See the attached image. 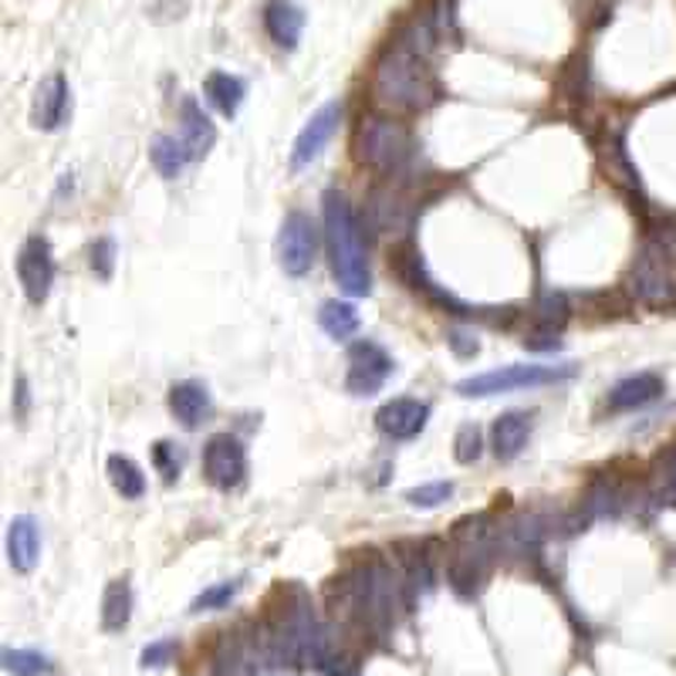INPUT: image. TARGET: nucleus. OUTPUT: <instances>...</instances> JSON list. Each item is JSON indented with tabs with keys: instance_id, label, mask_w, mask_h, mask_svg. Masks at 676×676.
Segmentation results:
<instances>
[{
	"instance_id": "obj_1",
	"label": "nucleus",
	"mask_w": 676,
	"mask_h": 676,
	"mask_svg": "<svg viewBox=\"0 0 676 676\" xmlns=\"http://www.w3.org/2000/svg\"><path fill=\"white\" fill-rule=\"evenodd\" d=\"M440 99L437 74L409 38L389 41V48L379 54L372 68V102L386 112L412 116L427 112Z\"/></svg>"
},
{
	"instance_id": "obj_2",
	"label": "nucleus",
	"mask_w": 676,
	"mask_h": 676,
	"mask_svg": "<svg viewBox=\"0 0 676 676\" xmlns=\"http://www.w3.org/2000/svg\"><path fill=\"white\" fill-rule=\"evenodd\" d=\"M321 220H325V247H328L335 281L352 298H366L372 291V271H369L362 223L352 203L342 193L328 190L321 197Z\"/></svg>"
},
{
	"instance_id": "obj_3",
	"label": "nucleus",
	"mask_w": 676,
	"mask_h": 676,
	"mask_svg": "<svg viewBox=\"0 0 676 676\" xmlns=\"http://www.w3.org/2000/svg\"><path fill=\"white\" fill-rule=\"evenodd\" d=\"M352 149H356L359 166L372 169V173L382 180H396L406 173L412 156H416V139H412L409 126L399 122L392 112L389 116L376 112V116L359 119Z\"/></svg>"
},
{
	"instance_id": "obj_4",
	"label": "nucleus",
	"mask_w": 676,
	"mask_h": 676,
	"mask_svg": "<svg viewBox=\"0 0 676 676\" xmlns=\"http://www.w3.org/2000/svg\"><path fill=\"white\" fill-rule=\"evenodd\" d=\"M626 295L649 308V311H673L676 308V278H673V254L659 237H649L626 271L623 281Z\"/></svg>"
},
{
	"instance_id": "obj_5",
	"label": "nucleus",
	"mask_w": 676,
	"mask_h": 676,
	"mask_svg": "<svg viewBox=\"0 0 676 676\" xmlns=\"http://www.w3.org/2000/svg\"><path fill=\"white\" fill-rule=\"evenodd\" d=\"M389 271L399 278L402 288H409V291L419 295V298H427L430 305L444 308L447 315L484 318V321H490V325H504V318L487 315V311H477V308H467V305H460L457 298H450L444 288H437V281L427 275V268H422V254H419V247H416L412 240H402V243L392 247V254H389Z\"/></svg>"
},
{
	"instance_id": "obj_6",
	"label": "nucleus",
	"mask_w": 676,
	"mask_h": 676,
	"mask_svg": "<svg viewBox=\"0 0 676 676\" xmlns=\"http://www.w3.org/2000/svg\"><path fill=\"white\" fill-rule=\"evenodd\" d=\"M571 376H575V366H500L457 382V392L467 399H484V396L518 392L535 386H558V382H568Z\"/></svg>"
},
{
	"instance_id": "obj_7",
	"label": "nucleus",
	"mask_w": 676,
	"mask_h": 676,
	"mask_svg": "<svg viewBox=\"0 0 676 676\" xmlns=\"http://www.w3.org/2000/svg\"><path fill=\"white\" fill-rule=\"evenodd\" d=\"M318 227L308 213L301 210H291L281 223V233H278V261H281V271L288 278H305L315 261H318Z\"/></svg>"
},
{
	"instance_id": "obj_8",
	"label": "nucleus",
	"mask_w": 676,
	"mask_h": 676,
	"mask_svg": "<svg viewBox=\"0 0 676 676\" xmlns=\"http://www.w3.org/2000/svg\"><path fill=\"white\" fill-rule=\"evenodd\" d=\"M203 477L217 490H237L247 480V450L230 434H213L203 444Z\"/></svg>"
},
{
	"instance_id": "obj_9",
	"label": "nucleus",
	"mask_w": 676,
	"mask_h": 676,
	"mask_svg": "<svg viewBox=\"0 0 676 676\" xmlns=\"http://www.w3.org/2000/svg\"><path fill=\"white\" fill-rule=\"evenodd\" d=\"M396 362L392 356L379 346V342H369V338H362V342H356L349 349V372H346V389L352 396H372L386 386V379L392 376Z\"/></svg>"
},
{
	"instance_id": "obj_10",
	"label": "nucleus",
	"mask_w": 676,
	"mask_h": 676,
	"mask_svg": "<svg viewBox=\"0 0 676 676\" xmlns=\"http://www.w3.org/2000/svg\"><path fill=\"white\" fill-rule=\"evenodd\" d=\"M18 281L21 291L31 305H44L51 295V281H54V258H51V243L48 237L34 233L21 243L18 250Z\"/></svg>"
},
{
	"instance_id": "obj_11",
	"label": "nucleus",
	"mask_w": 676,
	"mask_h": 676,
	"mask_svg": "<svg viewBox=\"0 0 676 676\" xmlns=\"http://www.w3.org/2000/svg\"><path fill=\"white\" fill-rule=\"evenodd\" d=\"M571 308L565 301V295H545L535 308H531V325L525 331V349L531 352H551L561 346V328L568 325Z\"/></svg>"
},
{
	"instance_id": "obj_12",
	"label": "nucleus",
	"mask_w": 676,
	"mask_h": 676,
	"mask_svg": "<svg viewBox=\"0 0 676 676\" xmlns=\"http://www.w3.org/2000/svg\"><path fill=\"white\" fill-rule=\"evenodd\" d=\"M427 419H430V406L422 399H412V396H399V399H389L386 406H379L376 412V430L386 437V440H412L427 430Z\"/></svg>"
},
{
	"instance_id": "obj_13",
	"label": "nucleus",
	"mask_w": 676,
	"mask_h": 676,
	"mask_svg": "<svg viewBox=\"0 0 676 676\" xmlns=\"http://www.w3.org/2000/svg\"><path fill=\"white\" fill-rule=\"evenodd\" d=\"M338 122H342V106H338V102L321 106V109L305 122V129L298 132L295 149H291V169H295V173H298V169H305V166H311V162L321 156V149H325L328 139L335 136Z\"/></svg>"
},
{
	"instance_id": "obj_14",
	"label": "nucleus",
	"mask_w": 676,
	"mask_h": 676,
	"mask_svg": "<svg viewBox=\"0 0 676 676\" xmlns=\"http://www.w3.org/2000/svg\"><path fill=\"white\" fill-rule=\"evenodd\" d=\"M528 437H531V412H521V409H511V412H500L490 427V447H494V457L500 464H511L515 457H521V450L528 447Z\"/></svg>"
},
{
	"instance_id": "obj_15",
	"label": "nucleus",
	"mask_w": 676,
	"mask_h": 676,
	"mask_svg": "<svg viewBox=\"0 0 676 676\" xmlns=\"http://www.w3.org/2000/svg\"><path fill=\"white\" fill-rule=\"evenodd\" d=\"M169 412L180 419L183 430H200L203 422L213 416V402L203 382L197 379H183L169 389Z\"/></svg>"
},
{
	"instance_id": "obj_16",
	"label": "nucleus",
	"mask_w": 676,
	"mask_h": 676,
	"mask_svg": "<svg viewBox=\"0 0 676 676\" xmlns=\"http://www.w3.org/2000/svg\"><path fill=\"white\" fill-rule=\"evenodd\" d=\"M666 392V382L659 372H636V376H626L619 379L609 396H606V406L613 412H629V409H643L649 406L653 399H659Z\"/></svg>"
},
{
	"instance_id": "obj_17",
	"label": "nucleus",
	"mask_w": 676,
	"mask_h": 676,
	"mask_svg": "<svg viewBox=\"0 0 676 676\" xmlns=\"http://www.w3.org/2000/svg\"><path fill=\"white\" fill-rule=\"evenodd\" d=\"M64 112H68V78H64L61 71H54V74H48V78L38 84L34 109H31V122H34L41 132H54V129H61Z\"/></svg>"
},
{
	"instance_id": "obj_18",
	"label": "nucleus",
	"mask_w": 676,
	"mask_h": 676,
	"mask_svg": "<svg viewBox=\"0 0 676 676\" xmlns=\"http://www.w3.org/2000/svg\"><path fill=\"white\" fill-rule=\"evenodd\" d=\"M369 220L379 230H406L412 220V203L399 187H392V180L379 183L369 193Z\"/></svg>"
},
{
	"instance_id": "obj_19",
	"label": "nucleus",
	"mask_w": 676,
	"mask_h": 676,
	"mask_svg": "<svg viewBox=\"0 0 676 676\" xmlns=\"http://www.w3.org/2000/svg\"><path fill=\"white\" fill-rule=\"evenodd\" d=\"M261 21H265V31L268 38L285 48V51H295L298 41H301V31H305V11L291 0H268L265 11H261Z\"/></svg>"
},
{
	"instance_id": "obj_20",
	"label": "nucleus",
	"mask_w": 676,
	"mask_h": 676,
	"mask_svg": "<svg viewBox=\"0 0 676 676\" xmlns=\"http://www.w3.org/2000/svg\"><path fill=\"white\" fill-rule=\"evenodd\" d=\"M180 142L183 149L190 152V159H203L210 152V146L217 142V129L213 122L203 116V109L193 102V99H183L180 102Z\"/></svg>"
},
{
	"instance_id": "obj_21",
	"label": "nucleus",
	"mask_w": 676,
	"mask_h": 676,
	"mask_svg": "<svg viewBox=\"0 0 676 676\" xmlns=\"http://www.w3.org/2000/svg\"><path fill=\"white\" fill-rule=\"evenodd\" d=\"M41 555V531L31 515H18L8 525V558L18 571H31Z\"/></svg>"
},
{
	"instance_id": "obj_22",
	"label": "nucleus",
	"mask_w": 676,
	"mask_h": 676,
	"mask_svg": "<svg viewBox=\"0 0 676 676\" xmlns=\"http://www.w3.org/2000/svg\"><path fill=\"white\" fill-rule=\"evenodd\" d=\"M203 92L207 99L217 106L220 116L233 119L243 106V96H247V81L240 74H230V71H210L207 81H203Z\"/></svg>"
},
{
	"instance_id": "obj_23",
	"label": "nucleus",
	"mask_w": 676,
	"mask_h": 676,
	"mask_svg": "<svg viewBox=\"0 0 676 676\" xmlns=\"http://www.w3.org/2000/svg\"><path fill=\"white\" fill-rule=\"evenodd\" d=\"M149 159L156 166V173L166 177V180H177L183 169H187V162H193L190 152L180 142V136H156L149 142Z\"/></svg>"
},
{
	"instance_id": "obj_24",
	"label": "nucleus",
	"mask_w": 676,
	"mask_h": 676,
	"mask_svg": "<svg viewBox=\"0 0 676 676\" xmlns=\"http://www.w3.org/2000/svg\"><path fill=\"white\" fill-rule=\"evenodd\" d=\"M318 325L325 328V335H331L335 342H346L359 331V311L349 301H325L318 308Z\"/></svg>"
},
{
	"instance_id": "obj_25",
	"label": "nucleus",
	"mask_w": 676,
	"mask_h": 676,
	"mask_svg": "<svg viewBox=\"0 0 676 676\" xmlns=\"http://www.w3.org/2000/svg\"><path fill=\"white\" fill-rule=\"evenodd\" d=\"M106 474H109V484L116 487V494L122 500H139L146 494V477L142 470L136 467V460L122 457V454H112L106 460Z\"/></svg>"
},
{
	"instance_id": "obj_26",
	"label": "nucleus",
	"mask_w": 676,
	"mask_h": 676,
	"mask_svg": "<svg viewBox=\"0 0 676 676\" xmlns=\"http://www.w3.org/2000/svg\"><path fill=\"white\" fill-rule=\"evenodd\" d=\"M129 603H132L129 581H126V578L112 581L109 592H106V626H109V629H122V626H126V619H129Z\"/></svg>"
},
{
	"instance_id": "obj_27",
	"label": "nucleus",
	"mask_w": 676,
	"mask_h": 676,
	"mask_svg": "<svg viewBox=\"0 0 676 676\" xmlns=\"http://www.w3.org/2000/svg\"><path fill=\"white\" fill-rule=\"evenodd\" d=\"M454 497V484L450 480H434V484H419L412 490H406V500L412 507H422V511H430V507H440L444 500Z\"/></svg>"
},
{
	"instance_id": "obj_28",
	"label": "nucleus",
	"mask_w": 676,
	"mask_h": 676,
	"mask_svg": "<svg viewBox=\"0 0 676 676\" xmlns=\"http://www.w3.org/2000/svg\"><path fill=\"white\" fill-rule=\"evenodd\" d=\"M152 467L159 470L162 484H173L180 477L183 457H180V450L169 444V440H159V444H152Z\"/></svg>"
},
{
	"instance_id": "obj_29",
	"label": "nucleus",
	"mask_w": 676,
	"mask_h": 676,
	"mask_svg": "<svg viewBox=\"0 0 676 676\" xmlns=\"http://www.w3.org/2000/svg\"><path fill=\"white\" fill-rule=\"evenodd\" d=\"M480 454H484L480 430L474 427V422H464V427L457 430V437H454V457H457V464H477Z\"/></svg>"
},
{
	"instance_id": "obj_30",
	"label": "nucleus",
	"mask_w": 676,
	"mask_h": 676,
	"mask_svg": "<svg viewBox=\"0 0 676 676\" xmlns=\"http://www.w3.org/2000/svg\"><path fill=\"white\" fill-rule=\"evenodd\" d=\"M92 271H96V278H102V281L112 278V271H116V240H112V237H99V240L92 243Z\"/></svg>"
},
{
	"instance_id": "obj_31",
	"label": "nucleus",
	"mask_w": 676,
	"mask_h": 676,
	"mask_svg": "<svg viewBox=\"0 0 676 676\" xmlns=\"http://www.w3.org/2000/svg\"><path fill=\"white\" fill-rule=\"evenodd\" d=\"M450 346H454V352L457 356H464V359H474L477 352H480V346H477V338L474 335H467V331H450Z\"/></svg>"
},
{
	"instance_id": "obj_32",
	"label": "nucleus",
	"mask_w": 676,
	"mask_h": 676,
	"mask_svg": "<svg viewBox=\"0 0 676 676\" xmlns=\"http://www.w3.org/2000/svg\"><path fill=\"white\" fill-rule=\"evenodd\" d=\"M233 592H237V581L217 585V588H210V592H207V596H200V599H197V606H200V609H203V606H220V603H227V599L233 596Z\"/></svg>"
},
{
	"instance_id": "obj_33",
	"label": "nucleus",
	"mask_w": 676,
	"mask_h": 676,
	"mask_svg": "<svg viewBox=\"0 0 676 676\" xmlns=\"http://www.w3.org/2000/svg\"><path fill=\"white\" fill-rule=\"evenodd\" d=\"M28 399H31V396H28V379L21 376V379H18V416L28 412Z\"/></svg>"
}]
</instances>
